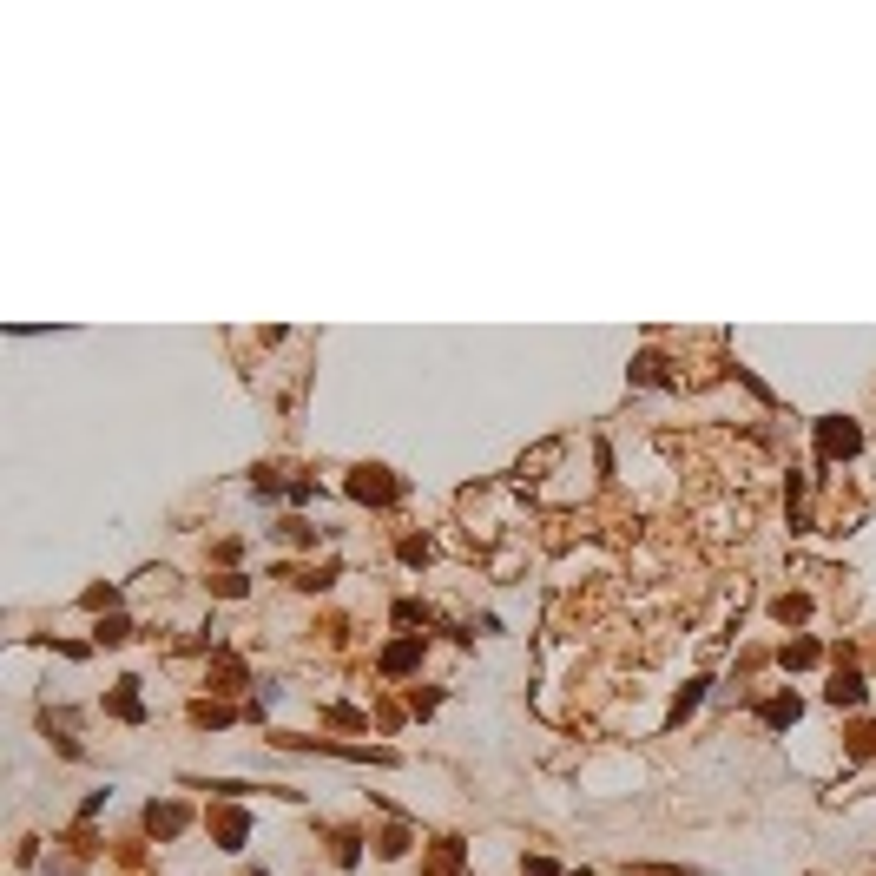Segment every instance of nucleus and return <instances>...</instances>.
Masks as SVG:
<instances>
[{"instance_id":"obj_1","label":"nucleus","mask_w":876,"mask_h":876,"mask_svg":"<svg viewBox=\"0 0 876 876\" xmlns=\"http://www.w3.org/2000/svg\"><path fill=\"white\" fill-rule=\"evenodd\" d=\"M857 448H863V429L850 415H817V455L824 462H850Z\"/></svg>"},{"instance_id":"obj_2","label":"nucleus","mask_w":876,"mask_h":876,"mask_svg":"<svg viewBox=\"0 0 876 876\" xmlns=\"http://www.w3.org/2000/svg\"><path fill=\"white\" fill-rule=\"evenodd\" d=\"M396 494H402V481L389 475V468H376V462L350 468V501H363V508H389Z\"/></svg>"},{"instance_id":"obj_3","label":"nucleus","mask_w":876,"mask_h":876,"mask_svg":"<svg viewBox=\"0 0 876 876\" xmlns=\"http://www.w3.org/2000/svg\"><path fill=\"white\" fill-rule=\"evenodd\" d=\"M205 824H211V837H218V850H244V837H251V811H244V804H218Z\"/></svg>"},{"instance_id":"obj_4","label":"nucleus","mask_w":876,"mask_h":876,"mask_svg":"<svg viewBox=\"0 0 876 876\" xmlns=\"http://www.w3.org/2000/svg\"><path fill=\"white\" fill-rule=\"evenodd\" d=\"M185 824H192V804H178V797H165V804H145V830H152V837H178Z\"/></svg>"},{"instance_id":"obj_5","label":"nucleus","mask_w":876,"mask_h":876,"mask_svg":"<svg viewBox=\"0 0 876 876\" xmlns=\"http://www.w3.org/2000/svg\"><path fill=\"white\" fill-rule=\"evenodd\" d=\"M106 712L119 718V725H139V718H145V699H139V679H119V685H112V692H106Z\"/></svg>"},{"instance_id":"obj_6","label":"nucleus","mask_w":876,"mask_h":876,"mask_svg":"<svg viewBox=\"0 0 876 876\" xmlns=\"http://www.w3.org/2000/svg\"><path fill=\"white\" fill-rule=\"evenodd\" d=\"M376 666H383L389 679H402V672H415V666H422V639H389V646H383V659H376Z\"/></svg>"},{"instance_id":"obj_7","label":"nucleus","mask_w":876,"mask_h":876,"mask_svg":"<svg viewBox=\"0 0 876 876\" xmlns=\"http://www.w3.org/2000/svg\"><path fill=\"white\" fill-rule=\"evenodd\" d=\"M863 692H870V685H863V672H857V666H837V679L824 685V699L837 705V712H844V705H863Z\"/></svg>"},{"instance_id":"obj_8","label":"nucleus","mask_w":876,"mask_h":876,"mask_svg":"<svg viewBox=\"0 0 876 876\" xmlns=\"http://www.w3.org/2000/svg\"><path fill=\"white\" fill-rule=\"evenodd\" d=\"M462 857H468L462 837H435V850L422 857V876H455V870H462Z\"/></svg>"},{"instance_id":"obj_9","label":"nucleus","mask_w":876,"mask_h":876,"mask_svg":"<svg viewBox=\"0 0 876 876\" xmlns=\"http://www.w3.org/2000/svg\"><path fill=\"white\" fill-rule=\"evenodd\" d=\"M817 659H824V646H817V639H784V646H778V666L784 672H811Z\"/></svg>"},{"instance_id":"obj_10","label":"nucleus","mask_w":876,"mask_h":876,"mask_svg":"<svg viewBox=\"0 0 876 876\" xmlns=\"http://www.w3.org/2000/svg\"><path fill=\"white\" fill-rule=\"evenodd\" d=\"M797 712H804V705H797V692H778V699H765V705H758V718H765L771 732H784V725H797Z\"/></svg>"},{"instance_id":"obj_11","label":"nucleus","mask_w":876,"mask_h":876,"mask_svg":"<svg viewBox=\"0 0 876 876\" xmlns=\"http://www.w3.org/2000/svg\"><path fill=\"white\" fill-rule=\"evenodd\" d=\"M211 679H218V692H238V685H251V672H244L231 653H218L211 659Z\"/></svg>"},{"instance_id":"obj_12","label":"nucleus","mask_w":876,"mask_h":876,"mask_svg":"<svg viewBox=\"0 0 876 876\" xmlns=\"http://www.w3.org/2000/svg\"><path fill=\"white\" fill-rule=\"evenodd\" d=\"M633 383H646V389H672V376H666V363L646 350V356H633Z\"/></svg>"},{"instance_id":"obj_13","label":"nucleus","mask_w":876,"mask_h":876,"mask_svg":"<svg viewBox=\"0 0 876 876\" xmlns=\"http://www.w3.org/2000/svg\"><path fill=\"white\" fill-rule=\"evenodd\" d=\"M705 685H712V679H685V692H679V699H672L666 725H685V712H699V699H705Z\"/></svg>"},{"instance_id":"obj_14","label":"nucleus","mask_w":876,"mask_h":876,"mask_svg":"<svg viewBox=\"0 0 876 876\" xmlns=\"http://www.w3.org/2000/svg\"><path fill=\"white\" fill-rule=\"evenodd\" d=\"M409 844H415V837H409V824H389L383 837H376V857H389V863H396V857H409Z\"/></svg>"},{"instance_id":"obj_15","label":"nucleus","mask_w":876,"mask_h":876,"mask_svg":"<svg viewBox=\"0 0 876 876\" xmlns=\"http://www.w3.org/2000/svg\"><path fill=\"white\" fill-rule=\"evenodd\" d=\"M126 639H132V626L119 620V613H106V620L93 626V646H126Z\"/></svg>"},{"instance_id":"obj_16","label":"nucleus","mask_w":876,"mask_h":876,"mask_svg":"<svg viewBox=\"0 0 876 876\" xmlns=\"http://www.w3.org/2000/svg\"><path fill=\"white\" fill-rule=\"evenodd\" d=\"M771 613H778L784 626H797V620H811V600H804V593H784V600L771 606Z\"/></svg>"},{"instance_id":"obj_17","label":"nucleus","mask_w":876,"mask_h":876,"mask_svg":"<svg viewBox=\"0 0 876 876\" xmlns=\"http://www.w3.org/2000/svg\"><path fill=\"white\" fill-rule=\"evenodd\" d=\"M396 620H402V626H435V606H422V600H402V606H396Z\"/></svg>"},{"instance_id":"obj_18","label":"nucleus","mask_w":876,"mask_h":876,"mask_svg":"<svg viewBox=\"0 0 876 876\" xmlns=\"http://www.w3.org/2000/svg\"><path fill=\"white\" fill-rule=\"evenodd\" d=\"M211 593H218V600H244L251 580H244V574H218V580H211Z\"/></svg>"},{"instance_id":"obj_19","label":"nucleus","mask_w":876,"mask_h":876,"mask_svg":"<svg viewBox=\"0 0 876 876\" xmlns=\"http://www.w3.org/2000/svg\"><path fill=\"white\" fill-rule=\"evenodd\" d=\"M356 857H363V837H356V830H336V863H343V870H350Z\"/></svg>"},{"instance_id":"obj_20","label":"nucleus","mask_w":876,"mask_h":876,"mask_svg":"<svg viewBox=\"0 0 876 876\" xmlns=\"http://www.w3.org/2000/svg\"><path fill=\"white\" fill-rule=\"evenodd\" d=\"M429 554H435L429 534H409V541H402V560H409V567H429Z\"/></svg>"},{"instance_id":"obj_21","label":"nucleus","mask_w":876,"mask_h":876,"mask_svg":"<svg viewBox=\"0 0 876 876\" xmlns=\"http://www.w3.org/2000/svg\"><path fill=\"white\" fill-rule=\"evenodd\" d=\"M870 751H876V725H857V732H850V758H857V765H863Z\"/></svg>"},{"instance_id":"obj_22","label":"nucleus","mask_w":876,"mask_h":876,"mask_svg":"<svg viewBox=\"0 0 876 876\" xmlns=\"http://www.w3.org/2000/svg\"><path fill=\"white\" fill-rule=\"evenodd\" d=\"M86 606H93V613H106V606H119V587H112V580H106V587H86Z\"/></svg>"},{"instance_id":"obj_23","label":"nucleus","mask_w":876,"mask_h":876,"mask_svg":"<svg viewBox=\"0 0 876 876\" xmlns=\"http://www.w3.org/2000/svg\"><path fill=\"white\" fill-rule=\"evenodd\" d=\"M192 718H198V725H231V705H211V699H205Z\"/></svg>"},{"instance_id":"obj_24","label":"nucleus","mask_w":876,"mask_h":876,"mask_svg":"<svg viewBox=\"0 0 876 876\" xmlns=\"http://www.w3.org/2000/svg\"><path fill=\"white\" fill-rule=\"evenodd\" d=\"M633 876H699V870H672V863H633Z\"/></svg>"},{"instance_id":"obj_25","label":"nucleus","mask_w":876,"mask_h":876,"mask_svg":"<svg viewBox=\"0 0 876 876\" xmlns=\"http://www.w3.org/2000/svg\"><path fill=\"white\" fill-rule=\"evenodd\" d=\"M521 876H560V870H554L547 857H527V863H521Z\"/></svg>"},{"instance_id":"obj_26","label":"nucleus","mask_w":876,"mask_h":876,"mask_svg":"<svg viewBox=\"0 0 876 876\" xmlns=\"http://www.w3.org/2000/svg\"><path fill=\"white\" fill-rule=\"evenodd\" d=\"M251 876H271V870H251Z\"/></svg>"}]
</instances>
